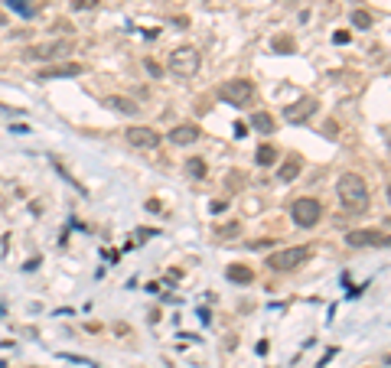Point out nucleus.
Segmentation results:
<instances>
[{
  "instance_id": "nucleus-1",
  "label": "nucleus",
  "mask_w": 391,
  "mask_h": 368,
  "mask_svg": "<svg viewBox=\"0 0 391 368\" xmlns=\"http://www.w3.org/2000/svg\"><path fill=\"white\" fill-rule=\"evenodd\" d=\"M336 193H339V202H343L349 212L368 209V186L359 173H343L339 183H336Z\"/></svg>"
},
{
  "instance_id": "nucleus-2",
  "label": "nucleus",
  "mask_w": 391,
  "mask_h": 368,
  "mask_svg": "<svg viewBox=\"0 0 391 368\" xmlns=\"http://www.w3.org/2000/svg\"><path fill=\"white\" fill-rule=\"evenodd\" d=\"M202 69V56L196 46H180L170 52V72L180 79H193L196 72Z\"/></svg>"
},
{
  "instance_id": "nucleus-3",
  "label": "nucleus",
  "mask_w": 391,
  "mask_h": 368,
  "mask_svg": "<svg viewBox=\"0 0 391 368\" xmlns=\"http://www.w3.org/2000/svg\"><path fill=\"white\" fill-rule=\"evenodd\" d=\"M219 98L229 101L231 108H245L254 98V81L251 79H231L219 85Z\"/></svg>"
},
{
  "instance_id": "nucleus-4",
  "label": "nucleus",
  "mask_w": 391,
  "mask_h": 368,
  "mask_svg": "<svg viewBox=\"0 0 391 368\" xmlns=\"http://www.w3.org/2000/svg\"><path fill=\"white\" fill-rule=\"evenodd\" d=\"M290 215H294V222H297L300 229H316V225H320V219H323L320 199H310V196L297 199V202L290 206Z\"/></svg>"
},
{
  "instance_id": "nucleus-5",
  "label": "nucleus",
  "mask_w": 391,
  "mask_h": 368,
  "mask_svg": "<svg viewBox=\"0 0 391 368\" xmlns=\"http://www.w3.org/2000/svg\"><path fill=\"white\" fill-rule=\"evenodd\" d=\"M310 261V248H284V251H274L271 258H267V267L271 271H294V267L307 264Z\"/></svg>"
},
{
  "instance_id": "nucleus-6",
  "label": "nucleus",
  "mask_w": 391,
  "mask_h": 368,
  "mask_svg": "<svg viewBox=\"0 0 391 368\" xmlns=\"http://www.w3.org/2000/svg\"><path fill=\"white\" fill-rule=\"evenodd\" d=\"M72 56V43L69 39H56V43H43V46H30L23 49V59H43V62H49V59H66Z\"/></svg>"
},
{
  "instance_id": "nucleus-7",
  "label": "nucleus",
  "mask_w": 391,
  "mask_h": 368,
  "mask_svg": "<svg viewBox=\"0 0 391 368\" xmlns=\"http://www.w3.org/2000/svg\"><path fill=\"white\" fill-rule=\"evenodd\" d=\"M349 248H388V235L379 229H356L345 235Z\"/></svg>"
},
{
  "instance_id": "nucleus-8",
  "label": "nucleus",
  "mask_w": 391,
  "mask_h": 368,
  "mask_svg": "<svg viewBox=\"0 0 391 368\" xmlns=\"http://www.w3.org/2000/svg\"><path fill=\"white\" fill-rule=\"evenodd\" d=\"M124 137H127L131 147H137V150H157V147H160V134H157L153 127L134 124V127H127V130H124Z\"/></svg>"
},
{
  "instance_id": "nucleus-9",
  "label": "nucleus",
  "mask_w": 391,
  "mask_h": 368,
  "mask_svg": "<svg viewBox=\"0 0 391 368\" xmlns=\"http://www.w3.org/2000/svg\"><path fill=\"white\" fill-rule=\"evenodd\" d=\"M85 72V66L82 62H62V66H53V69H39V75L36 79L39 81H49V79H75V75H82Z\"/></svg>"
},
{
  "instance_id": "nucleus-10",
  "label": "nucleus",
  "mask_w": 391,
  "mask_h": 368,
  "mask_svg": "<svg viewBox=\"0 0 391 368\" xmlns=\"http://www.w3.org/2000/svg\"><path fill=\"white\" fill-rule=\"evenodd\" d=\"M166 137H170V144H176V147H189V144H196V140L202 137V130L196 124H176Z\"/></svg>"
},
{
  "instance_id": "nucleus-11",
  "label": "nucleus",
  "mask_w": 391,
  "mask_h": 368,
  "mask_svg": "<svg viewBox=\"0 0 391 368\" xmlns=\"http://www.w3.org/2000/svg\"><path fill=\"white\" fill-rule=\"evenodd\" d=\"M313 111H316V98H303V101H294L290 108H284V117H287L290 124H300V121H307Z\"/></svg>"
},
{
  "instance_id": "nucleus-12",
  "label": "nucleus",
  "mask_w": 391,
  "mask_h": 368,
  "mask_svg": "<svg viewBox=\"0 0 391 368\" xmlns=\"http://www.w3.org/2000/svg\"><path fill=\"white\" fill-rule=\"evenodd\" d=\"M104 104H108L111 111H117V115H137L140 111V104L134 101V98H124V95H111Z\"/></svg>"
},
{
  "instance_id": "nucleus-13",
  "label": "nucleus",
  "mask_w": 391,
  "mask_h": 368,
  "mask_svg": "<svg viewBox=\"0 0 391 368\" xmlns=\"http://www.w3.org/2000/svg\"><path fill=\"white\" fill-rule=\"evenodd\" d=\"M300 166H303V160H300V157H287V160L277 166V180H280V183H290V180H297V176H300Z\"/></svg>"
},
{
  "instance_id": "nucleus-14",
  "label": "nucleus",
  "mask_w": 391,
  "mask_h": 368,
  "mask_svg": "<svg viewBox=\"0 0 391 368\" xmlns=\"http://www.w3.org/2000/svg\"><path fill=\"white\" fill-rule=\"evenodd\" d=\"M43 3H46V0H7V7L17 10L20 17H36V13L43 10Z\"/></svg>"
},
{
  "instance_id": "nucleus-15",
  "label": "nucleus",
  "mask_w": 391,
  "mask_h": 368,
  "mask_svg": "<svg viewBox=\"0 0 391 368\" xmlns=\"http://www.w3.org/2000/svg\"><path fill=\"white\" fill-rule=\"evenodd\" d=\"M225 277H229L231 284H251V267L248 264H229L225 267Z\"/></svg>"
},
{
  "instance_id": "nucleus-16",
  "label": "nucleus",
  "mask_w": 391,
  "mask_h": 368,
  "mask_svg": "<svg viewBox=\"0 0 391 368\" xmlns=\"http://www.w3.org/2000/svg\"><path fill=\"white\" fill-rule=\"evenodd\" d=\"M251 127L258 134H274V117L267 115V111H254L251 115Z\"/></svg>"
},
{
  "instance_id": "nucleus-17",
  "label": "nucleus",
  "mask_w": 391,
  "mask_h": 368,
  "mask_svg": "<svg viewBox=\"0 0 391 368\" xmlns=\"http://www.w3.org/2000/svg\"><path fill=\"white\" fill-rule=\"evenodd\" d=\"M254 160H258V166H274L277 147H274V144H261V147H258V153H254Z\"/></svg>"
},
{
  "instance_id": "nucleus-18",
  "label": "nucleus",
  "mask_w": 391,
  "mask_h": 368,
  "mask_svg": "<svg viewBox=\"0 0 391 368\" xmlns=\"http://www.w3.org/2000/svg\"><path fill=\"white\" fill-rule=\"evenodd\" d=\"M372 23H375V17L368 10H352V26L356 30H372Z\"/></svg>"
},
{
  "instance_id": "nucleus-19",
  "label": "nucleus",
  "mask_w": 391,
  "mask_h": 368,
  "mask_svg": "<svg viewBox=\"0 0 391 368\" xmlns=\"http://www.w3.org/2000/svg\"><path fill=\"white\" fill-rule=\"evenodd\" d=\"M186 173H189V176H196V180H202V176H206V160H199V157L186 160Z\"/></svg>"
},
{
  "instance_id": "nucleus-20",
  "label": "nucleus",
  "mask_w": 391,
  "mask_h": 368,
  "mask_svg": "<svg viewBox=\"0 0 391 368\" xmlns=\"http://www.w3.org/2000/svg\"><path fill=\"white\" fill-rule=\"evenodd\" d=\"M219 238H238L242 235V225L238 222H229V225H219V231H216Z\"/></svg>"
},
{
  "instance_id": "nucleus-21",
  "label": "nucleus",
  "mask_w": 391,
  "mask_h": 368,
  "mask_svg": "<svg viewBox=\"0 0 391 368\" xmlns=\"http://www.w3.org/2000/svg\"><path fill=\"white\" fill-rule=\"evenodd\" d=\"M274 49L277 52H294V39H290V36H280V39H274Z\"/></svg>"
},
{
  "instance_id": "nucleus-22",
  "label": "nucleus",
  "mask_w": 391,
  "mask_h": 368,
  "mask_svg": "<svg viewBox=\"0 0 391 368\" xmlns=\"http://www.w3.org/2000/svg\"><path fill=\"white\" fill-rule=\"evenodd\" d=\"M72 7H75V10H95V7H98V0H75Z\"/></svg>"
},
{
  "instance_id": "nucleus-23",
  "label": "nucleus",
  "mask_w": 391,
  "mask_h": 368,
  "mask_svg": "<svg viewBox=\"0 0 391 368\" xmlns=\"http://www.w3.org/2000/svg\"><path fill=\"white\" fill-rule=\"evenodd\" d=\"M147 72L153 75V79H160V75H163V69L157 66V62H153V59H147Z\"/></svg>"
},
{
  "instance_id": "nucleus-24",
  "label": "nucleus",
  "mask_w": 391,
  "mask_h": 368,
  "mask_svg": "<svg viewBox=\"0 0 391 368\" xmlns=\"http://www.w3.org/2000/svg\"><path fill=\"white\" fill-rule=\"evenodd\" d=\"M349 39H352V36L345 33V30H343V33H336V36H333V43H336V46H345V43H349Z\"/></svg>"
},
{
  "instance_id": "nucleus-25",
  "label": "nucleus",
  "mask_w": 391,
  "mask_h": 368,
  "mask_svg": "<svg viewBox=\"0 0 391 368\" xmlns=\"http://www.w3.org/2000/svg\"><path fill=\"white\" fill-rule=\"evenodd\" d=\"M209 209H212V212L219 215V212H225V202H219V199H216V202H212V206H209Z\"/></svg>"
},
{
  "instance_id": "nucleus-26",
  "label": "nucleus",
  "mask_w": 391,
  "mask_h": 368,
  "mask_svg": "<svg viewBox=\"0 0 391 368\" xmlns=\"http://www.w3.org/2000/svg\"><path fill=\"white\" fill-rule=\"evenodd\" d=\"M3 23H7V17H3V10H0V26H3Z\"/></svg>"
}]
</instances>
